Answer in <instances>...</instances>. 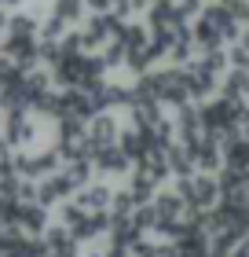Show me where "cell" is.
<instances>
[{
    "mask_svg": "<svg viewBox=\"0 0 249 257\" xmlns=\"http://www.w3.org/2000/svg\"><path fill=\"white\" fill-rule=\"evenodd\" d=\"M154 209H158V217H161V224H176V220H187V213H191V206H187V198L180 191H158L154 195ZM158 224V228H161Z\"/></svg>",
    "mask_w": 249,
    "mask_h": 257,
    "instance_id": "1",
    "label": "cell"
},
{
    "mask_svg": "<svg viewBox=\"0 0 249 257\" xmlns=\"http://www.w3.org/2000/svg\"><path fill=\"white\" fill-rule=\"evenodd\" d=\"M88 140H92V147H96V151H103V147H114L117 140H121L117 118H114V114H106V110H99L96 118L88 121Z\"/></svg>",
    "mask_w": 249,
    "mask_h": 257,
    "instance_id": "2",
    "label": "cell"
},
{
    "mask_svg": "<svg viewBox=\"0 0 249 257\" xmlns=\"http://www.w3.org/2000/svg\"><path fill=\"white\" fill-rule=\"evenodd\" d=\"M92 162H96V169H99V173H106V177H110V173H114V177H117V173H128V169L136 166V158H128L121 144L96 151V155H92Z\"/></svg>",
    "mask_w": 249,
    "mask_h": 257,
    "instance_id": "3",
    "label": "cell"
},
{
    "mask_svg": "<svg viewBox=\"0 0 249 257\" xmlns=\"http://www.w3.org/2000/svg\"><path fill=\"white\" fill-rule=\"evenodd\" d=\"M74 198L88 209V213H106V209H110V202H114V191L106 188V184H85V188H81Z\"/></svg>",
    "mask_w": 249,
    "mask_h": 257,
    "instance_id": "4",
    "label": "cell"
},
{
    "mask_svg": "<svg viewBox=\"0 0 249 257\" xmlns=\"http://www.w3.org/2000/svg\"><path fill=\"white\" fill-rule=\"evenodd\" d=\"M19 228L26 231V235H44L52 224H48V206H41V202H22V220H19Z\"/></svg>",
    "mask_w": 249,
    "mask_h": 257,
    "instance_id": "5",
    "label": "cell"
},
{
    "mask_svg": "<svg viewBox=\"0 0 249 257\" xmlns=\"http://www.w3.org/2000/svg\"><path fill=\"white\" fill-rule=\"evenodd\" d=\"M44 242H48L52 257H77V239L70 228H48L44 231Z\"/></svg>",
    "mask_w": 249,
    "mask_h": 257,
    "instance_id": "6",
    "label": "cell"
},
{
    "mask_svg": "<svg viewBox=\"0 0 249 257\" xmlns=\"http://www.w3.org/2000/svg\"><path fill=\"white\" fill-rule=\"evenodd\" d=\"M191 30H194V41H198V48H201V52H205V48H223V33L212 26L209 19H201V15H198Z\"/></svg>",
    "mask_w": 249,
    "mask_h": 257,
    "instance_id": "7",
    "label": "cell"
},
{
    "mask_svg": "<svg viewBox=\"0 0 249 257\" xmlns=\"http://www.w3.org/2000/svg\"><path fill=\"white\" fill-rule=\"evenodd\" d=\"M132 224L143 231H158V224H161V217H158V209H154V202H139L136 209H132Z\"/></svg>",
    "mask_w": 249,
    "mask_h": 257,
    "instance_id": "8",
    "label": "cell"
},
{
    "mask_svg": "<svg viewBox=\"0 0 249 257\" xmlns=\"http://www.w3.org/2000/svg\"><path fill=\"white\" fill-rule=\"evenodd\" d=\"M85 8H88V0H52V11L59 19H66L70 26L85 19Z\"/></svg>",
    "mask_w": 249,
    "mask_h": 257,
    "instance_id": "9",
    "label": "cell"
},
{
    "mask_svg": "<svg viewBox=\"0 0 249 257\" xmlns=\"http://www.w3.org/2000/svg\"><path fill=\"white\" fill-rule=\"evenodd\" d=\"M66 26H70V22H66V19H59L55 11H52V15L41 22V41H48V44H63Z\"/></svg>",
    "mask_w": 249,
    "mask_h": 257,
    "instance_id": "10",
    "label": "cell"
},
{
    "mask_svg": "<svg viewBox=\"0 0 249 257\" xmlns=\"http://www.w3.org/2000/svg\"><path fill=\"white\" fill-rule=\"evenodd\" d=\"M8 37H41V22L33 15H11Z\"/></svg>",
    "mask_w": 249,
    "mask_h": 257,
    "instance_id": "11",
    "label": "cell"
},
{
    "mask_svg": "<svg viewBox=\"0 0 249 257\" xmlns=\"http://www.w3.org/2000/svg\"><path fill=\"white\" fill-rule=\"evenodd\" d=\"M139 202H136V195H132V188L128 191H114V202H110V213L114 217H132V209H136Z\"/></svg>",
    "mask_w": 249,
    "mask_h": 257,
    "instance_id": "12",
    "label": "cell"
},
{
    "mask_svg": "<svg viewBox=\"0 0 249 257\" xmlns=\"http://www.w3.org/2000/svg\"><path fill=\"white\" fill-rule=\"evenodd\" d=\"M158 250H161V242H150V239L143 235V239L132 242V250H128V253H132V257H158Z\"/></svg>",
    "mask_w": 249,
    "mask_h": 257,
    "instance_id": "13",
    "label": "cell"
},
{
    "mask_svg": "<svg viewBox=\"0 0 249 257\" xmlns=\"http://www.w3.org/2000/svg\"><path fill=\"white\" fill-rule=\"evenodd\" d=\"M110 11H114L117 19H128L136 8H132V0H110Z\"/></svg>",
    "mask_w": 249,
    "mask_h": 257,
    "instance_id": "14",
    "label": "cell"
},
{
    "mask_svg": "<svg viewBox=\"0 0 249 257\" xmlns=\"http://www.w3.org/2000/svg\"><path fill=\"white\" fill-rule=\"evenodd\" d=\"M88 11H96V15L99 11H110V0H88Z\"/></svg>",
    "mask_w": 249,
    "mask_h": 257,
    "instance_id": "15",
    "label": "cell"
},
{
    "mask_svg": "<svg viewBox=\"0 0 249 257\" xmlns=\"http://www.w3.org/2000/svg\"><path fill=\"white\" fill-rule=\"evenodd\" d=\"M231 257H249V235L238 242V246H234V253H231Z\"/></svg>",
    "mask_w": 249,
    "mask_h": 257,
    "instance_id": "16",
    "label": "cell"
},
{
    "mask_svg": "<svg viewBox=\"0 0 249 257\" xmlns=\"http://www.w3.org/2000/svg\"><path fill=\"white\" fill-rule=\"evenodd\" d=\"M8 26H11V15H8V8H0V33H8Z\"/></svg>",
    "mask_w": 249,
    "mask_h": 257,
    "instance_id": "17",
    "label": "cell"
},
{
    "mask_svg": "<svg viewBox=\"0 0 249 257\" xmlns=\"http://www.w3.org/2000/svg\"><path fill=\"white\" fill-rule=\"evenodd\" d=\"M4 8H19V0H4Z\"/></svg>",
    "mask_w": 249,
    "mask_h": 257,
    "instance_id": "18",
    "label": "cell"
},
{
    "mask_svg": "<svg viewBox=\"0 0 249 257\" xmlns=\"http://www.w3.org/2000/svg\"><path fill=\"white\" fill-rule=\"evenodd\" d=\"M0 8H4V0H0Z\"/></svg>",
    "mask_w": 249,
    "mask_h": 257,
    "instance_id": "19",
    "label": "cell"
}]
</instances>
